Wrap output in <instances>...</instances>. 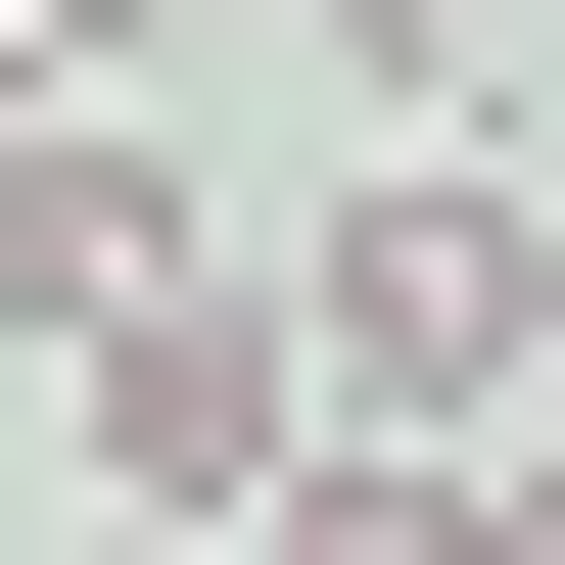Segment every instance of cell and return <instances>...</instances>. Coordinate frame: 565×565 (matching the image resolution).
I'll return each instance as SVG.
<instances>
[{
	"mask_svg": "<svg viewBox=\"0 0 565 565\" xmlns=\"http://www.w3.org/2000/svg\"><path fill=\"white\" fill-rule=\"evenodd\" d=\"M236 330H282V424H519V330H565V236L471 189V141H377V189H330V282H236Z\"/></svg>",
	"mask_w": 565,
	"mask_h": 565,
	"instance_id": "1",
	"label": "cell"
},
{
	"mask_svg": "<svg viewBox=\"0 0 565 565\" xmlns=\"http://www.w3.org/2000/svg\"><path fill=\"white\" fill-rule=\"evenodd\" d=\"M141 282H236V236H189V141H95V95H0V330H141Z\"/></svg>",
	"mask_w": 565,
	"mask_h": 565,
	"instance_id": "2",
	"label": "cell"
},
{
	"mask_svg": "<svg viewBox=\"0 0 565 565\" xmlns=\"http://www.w3.org/2000/svg\"><path fill=\"white\" fill-rule=\"evenodd\" d=\"M0 47H141V0H0Z\"/></svg>",
	"mask_w": 565,
	"mask_h": 565,
	"instance_id": "3",
	"label": "cell"
},
{
	"mask_svg": "<svg viewBox=\"0 0 565 565\" xmlns=\"http://www.w3.org/2000/svg\"><path fill=\"white\" fill-rule=\"evenodd\" d=\"M141 565H236V519H141Z\"/></svg>",
	"mask_w": 565,
	"mask_h": 565,
	"instance_id": "4",
	"label": "cell"
},
{
	"mask_svg": "<svg viewBox=\"0 0 565 565\" xmlns=\"http://www.w3.org/2000/svg\"><path fill=\"white\" fill-rule=\"evenodd\" d=\"M519 424H565V330H519Z\"/></svg>",
	"mask_w": 565,
	"mask_h": 565,
	"instance_id": "5",
	"label": "cell"
},
{
	"mask_svg": "<svg viewBox=\"0 0 565 565\" xmlns=\"http://www.w3.org/2000/svg\"><path fill=\"white\" fill-rule=\"evenodd\" d=\"M0 95H47V47H0Z\"/></svg>",
	"mask_w": 565,
	"mask_h": 565,
	"instance_id": "6",
	"label": "cell"
}]
</instances>
